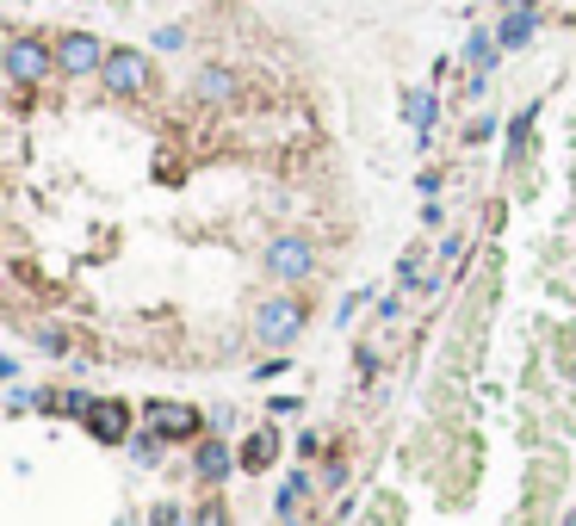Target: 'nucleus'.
<instances>
[{"mask_svg":"<svg viewBox=\"0 0 576 526\" xmlns=\"http://www.w3.org/2000/svg\"><path fill=\"white\" fill-rule=\"evenodd\" d=\"M297 335H304V304L297 297H266L254 309V340L261 347H292Z\"/></svg>","mask_w":576,"mask_h":526,"instance_id":"f257e3e1","label":"nucleus"},{"mask_svg":"<svg viewBox=\"0 0 576 526\" xmlns=\"http://www.w3.org/2000/svg\"><path fill=\"white\" fill-rule=\"evenodd\" d=\"M149 81H156V69H149L143 50H106V69H100V87L106 93L137 99V93H149Z\"/></svg>","mask_w":576,"mask_h":526,"instance_id":"f03ea898","label":"nucleus"},{"mask_svg":"<svg viewBox=\"0 0 576 526\" xmlns=\"http://www.w3.org/2000/svg\"><path fill=\"white\" fill-rule=\"evenodd\" d=\"M50 44L44 38H32V31H19L13 44H7V75H13V87H38V81L50 75Z\"/></svg>","mask_w":576,"mask_h":526,"instance_id":"7ed1b4c3","label":"nucleus"},{"mask_svg":"<svg viewBox=\"0 0 576 526\" xmlns=\"http://www.w3.org/2000/svg\"><path fill=\"white\" fill-rule=\"evenodd\" d=\"M266 273L280 278V285H297V278L316 273V248L304 235H280V242L266 248Z\"/></svg>","mask_w":576,"mask_h":526,"instance_id":"20e7f679","label":"nucleus"},{"mask_svg":"<svg viewBox=\"0 0 576 526\" xmlns=\"http://www.w3.org/2000/svg\"><path fill=\"white\" fill-rule=\"evenodd\" d=\"M56 69L63 75H94V69H106V50H100L94 31H63L56 38Z\"/></svg>","mask_w":576,"mask_h":526,"instance_id":"39448f33","label":"nucleus"},{"mask_svg":"<svg viewBox=\"0 0 576 526\" xmlns=\"http://www.w3.org/2000/svg\"><path fill=\"white\" fill-rule=\"evenodd\" d=\"M192 99H199V106H235V99H242V81H235V69H223V62H199Z\"/></svg>","mask_w":576,"mask_h":526,"instance_id":"423d86ee","label":"nucleus"},{"mask_svg":"<svg viewBox=\"0 0 576 526\" xmlns=\"http://www.w3.org/2000/svg\"><path fill=\"white\" fill-rule=\"evenodd\" d=\"M149 433L156 440H192L199 433V409H187V402H149Z\"/></svg>","mask_w":576,"mask_h":526,"instance_id":"0eeeda50","label":"nucleus"},{"mask_svg":"<svg viewBox=\"0 0 576 526\" xmlns=\"http://www.w3.org/2000/svg\"><path fill=\"white\" fill-rule=\"evenodd\" d=\"M496 31H471V44H465V62H471V93L490 87V69H496Z\"/></svg>","mask_w":576,"mask_h":526,"instance_id":"6e6552de","label":"nucleus"},{"mask_svg":"<svg viewBox=\"0 0 576 526\" xmlns=\"http://www.w3.org/2000/svg\"><path fill=\"white\" fill-rule=\"evenodd\" d=\"M273 452H280V433L273 428H254L249 440H242V452H235V471H266V464H273Z\"/></svg>","mask_w":576,"mask_h":526,"instance_id":"1a4fd4ad","label":"nucleus"},{"mask_svg":"<svg viewBox=\"0 0 576 526\" xmlns=\"http://www.w3.org/2000/svg\"><path fill=\"white\" fill-rule=\"evenodd\" d=\"M87 428H94L100 440H106V446H118V440H125V433H130V415H125V402H94V409H87Z\"/></svg>","mask_w":576,"mask_h":526,"instance_id":"9d476101","label":"nucleus"},{"mask_svg":"<svg viewBox=\"0 0 576 526\" xmlns=\"http://www.w3.org/2000/svg\"><path fill=\"white\" fill-rule=\"evenodd\" d=\"M533 31H540V13H533V7H514V13H502L496 44H502V50H521V44L533 38Z\"/></svg>","mask_w":576,"mask_h":526,"instance_id":"9b49d317","label":"nucleus"},{"mask_svg":"<svg viewBox=\"0 0 576 526\" xmlns=\"http://www.w3.org/2000/svg\"><path fill=\"white\" fill-rule=\"evenodd\" d=\"M230 446L223 440H199V459H192V471H199V483H223L230 477Z\"/></svg>","mask_w":576,"mask_h":526,"instance_id":"f8f14e48","label":"nucleus"},{"mask_svg":"<svg viewBox=\"0 0 576 526\" xmlns=\"http://www.w3.org/2000/svg\"><path fill=\"white\" fill-rule=\"evenodd\" d=\"M404 118L416 124V137H428V130H434V93L409 87V93H404Z\"/></svg>","mask_w":576,"mask_h":526,"instance_id":"ddd939ff","label":"nucleus"},{"mask_svg":"<svg viewBox=\"0 0 576 526\" xmlns=\"http://www.w3.org/2000/svg\"><path fill=\"white\" fill-rule=\"evenodd\" d=\"M38 402H44L50 415H87L94 409V397H81V390H44Z\"/></svg>","mask_w":576,"mask_h":526,"instance_id":"4468645a","label":"nucleus"},{"mask_svg":"<svg viewBox=\"0 0 576 526\" xmlns=\"http://www.w3.org/2000/svg\"><path fill=\"white\" fill-rule=\"evenodd\" d=\"M304 495H311V477H285V483H280V502H273V508H280V520H292Z\"/></svg>","mask_w":576,"mask_h":526,"instance_id":"2eb2a0df","label":"nucleus"},{"mask_svg":"<svg viewBox=\"0 0 576 526\" xmlns=\"http://www.w3.org/2000/svg\"><path fill=\"white\" fill-rule=\"evenodd\" d=\"M533 118H540V106L514 112V124H509V161H521V149H527V130H533Z\"/></svg>","mask_w":576,"mask_h":526,"instance_id":"dca6fc26","label":"nucleus"},{"mask_svg":"<svg viewBox=\"0 0 576 526\" xmlns=\"http://www.w3.org/2000/svg\"><path fill=\"white\" fill-rule=\"evenodd\" d=\"M38 347H44V354H69V335H63V328H38Z\"/></svg>","mask_w":576,"mask_h":526,"instance_id":"f3484780","label":"nucleus"},{"mask_svg":"<svg viewBox=\"0 0 576 526\" xmlns=\"http://www.w3.org/2000/svg\"><path fill=\"white\" fill-rule=\"evenodd\" d=\"M199 526H230V508H223V502H205V508H199Z\"/></svg>","mask_w":576,"mask_h":526,"instance_id":"a211bd4d","label":"nucleus"},{"mask_svg":"<svg viewBox=\"0 0 576 526\" xmlns=\"http://www.w3.org/2000/svg\"><path fill=\"white\" fill-rule=\"evenodd\" d=\"M149 526H180V514H174L168 502H161V508H156V520H149Z\"/></svg>","mask_w":576,"mask_h":526,"instance_id":"6ab92c4d","label":"nucleus"},{"mask_svg":"<svg viewBox=\"0 0 576 526\" xmlns=\"http://www.w3.org/2000/svg\"><path fill=\"white\" fill-rule=\"evenodd\" d=\"M564 526H576V520H564Z\"/></svg>","mask_w":576,"mask_h":526,"instance_id":"aec40b11","label":"nucleus"}]
</instances>
